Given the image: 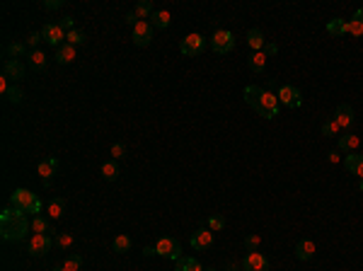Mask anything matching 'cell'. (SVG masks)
Segmentation results:
<instances>
[{"label": "cell", "instance_id": "1", "mask_svg": "<svg viewBox=\"0 0 363 271\" xmlns=\"http://www.w3.org/2000/svg\"><path fill=\"white\" fill-rule=\"evenodd\" d=\"M32 223L27 221V213L17 211V208H5L0 213V235L5 242H17L24 240L29 232Z\"/></svg>", "mask_w": 363, "mask_h": 271}, {"label": "cell", "instance_id": "2", "mask_svg": "<svg viewBox=\"0 0 363 271\" xmlns=\"http://www.w3.org/2000/svg\"><path fill=\"white\" fill-rule=\"evenodd\" d=\"M245 102L252 107L259 116L264 119H274L276 114H279V97L271 95L269 90H262V87H257V85H250V87H245Z\"/></svg>", "mask_w": 363, "mask_h": 271}, {"label": "cell", "instance_id": "3", "mask_svg": "<svg viewBox=\"0 0 363 271\" xmlns=\"http://www.w3.org/2000/svg\"><path fill=\"white\" fill-rule=\"evenodd\" d=\"M10 203H12V208H17L22 213H32V216H37L41 211V201L29 189H15L10 196Z\"/></svg>", "mask_w": 363, "mask_h": 271}, {"label": "cell", "instance_id": "4", "mask_svg": "<svg viewBox=\"0 0 363 271\" xmlns=\"http://www.w3.org/2000/svg\"><path fill=\"white\" fill-rule=\"evenodd\" d=\"M203 49H206V37L196 34V32H194V34H187L179 44V51L184 56H199V53H203Z\"/></svg>", "mask_w": 363, "mask_h": 271}, {"label": "cell", "instance_id": "5", "mask_svg": "<svg viewBox=\"0 0 363 271\" xmlns=\"http://www.w3.org/2000/svg\"><path fill=\"white\" fill-rule=\"evenodd\" d=\"M276 97H279V104L283 107H291V109H298L302 104V95L298 87H293V85H281L279 92H276Z\"/></svg>", "mask_w": 363, "mask_h": 271}, {"label": "cell", "instance_id": "6", "mask_svg": "<svg viewBox=\"0 0 363 271\" xmlns=\"http://www.w3.org/2000/svg\"><path fill=\"white\" fill-rule=\"evenodd\" d=\"M155 252L165 257V259H179L182 257V245L174 237H160V240L155 242Z\"/></svg>", "mask_w": 363, "mask_h": 271}, {"label": "cell", "instance_id": "7", "mask_svg": "<svg viewBox=\"0 0 363 271\" xmlns=\"http://www.w3.org/2000/svg\"><path fill=\"white\" fill-rule=\"evenodd\" d=\"M211 49L216 53H230L235 49V37H232V32L228 29H218L216 34L211 37Z\"/></svg>", "mask_w": 363, "mask_h": 271}, {"label": "cell", "instance_id": "8", "mask_svg": "<svg viewBox=\"0 0 363 271\" xmlns=\"http://www.w3.org/2000/svg\"><path fill=\"white\" fill-rule=\"evenodd\" d=\"M41 37H44V41H49L51 46H63L66 44V37H68V32L60 29L58 22H49V24H44L41 27Z\"/></svg>", "mask_w": 363, "mask_h": 271}, {"label": "cell", "instance_id": "9", "mask_svg": "<svg viewBox=\"0 0 363 271\" xmlns=\"http://www.w3.org/2000/svg\"><path fill=\"white\" fill-rule=\"evenodd\" d=\"M153 41V24L148 20H138L133 24V44L136 46H148Z\"/></svg>", "mask_w": 363, "mask_h": 271}, {"label": "cell", "instance_id": "10", "mask_svg": "<svg viewBox=\"0 0 363 271\" xmlns=\"http://www.w3.org/2000/svg\"><path fill=\"white\" fill-rule=\"evenodd\" d=\"M242 269L245 271H269V259L264 257L262 252H250L245 261H242Z\"/></svg>", "mask_w": 363, "mask_h": 271}, {"label": "cell", "instance_id": "11", "mask_svg": "<svg viewBox=\"0 0 363 271\" xmlns=\"http://www.w3.org/2000/svg\"><path fill=\"white\" fill-rule=\"evenodd\" d=\"M51 247H53V237L51 235H34L29 242V252L34 257H44L46 252H51Z\"/></svg>", "mask_w": 363, "mask_h": 271}, {"label": "cell", "instance_id": "12", "mask_svg": "<svg viewBox=\"0 0 363 271\" xmlns=\"http://www.w3.org/2000/svg\"><path fill=\"white\" fill-rule=\"evenodd\" d=\"M211 245H213L211 228H199V230L192 235V247L194 250H208Z\"/></svg>", "mask_w": 363, "mask_h": 271}, {"label": "cell", "instance_id": "13", "mask_svg": "<svg viewBox=\"0 0 363 271\" xmlns=\"http://www.w3.org/2000/svg\"><path fill=\"white\" fill-rule=\"evenodd\" d=\"M3 78H8V80L17 82L24 78V66H22L20 61H5L3 63Z\"/></svg>", "mask_w": 363, "mask_h": 271}, {"label": "cell", "instance_id": "14", "mask_svg": "<svg viewBox=\"0 0 363 271\" xmlns=\"http://www.w3.org/2000/svg\"><path fill=\"white\" fill-rule=\"evenodd\" d=\"M334 121L339 124V129H351L353 126V109L349 107V104H339L337 107V111H334Z\"/></svg>", "mask_w": 363, "mask_h": 271}, {"label": "cell", "instance_id": "15", "mask_svg": "<svg viewBox=\"0 0 363 271\" xmlns=\"http://www.w3.org/2000/svg\"><path fill=\"white\" fill-rule=\"evenodd\" d=\"M295 257L300 261H310L315 257V242L313 240H300L295 245Z\"/></svg>", "mask_w": 363, "mask_h": 271}, {"label": "cell", "instance_id": "16", "mask_svg": "<svg viewBox=\"0 0 363 271\" xmlns=\"http://www.w3.org/2000/svg\"><path fill=\"white\" fill-rule=\"evenodd\" d=\"M56 170H58V160L56 158H49V160L39 162V167H37V172H39V177L44 182H49L53 174H56Z\"/></svg>", "mask_w": 363, "mask_h": 271}, {"label": "cell", "instance_id": "17", "mask_svg": "<svg viewBox=\"0 0 363 271\" xmlns=\"http://www.w3.org/2000/svg\"><path fill=\"white\" fill-rule=\"evenodd\" d=\"M344 167L351 172V174H358L363 179V155H346V158H344Z\"/></svg>", "mask_w": 363, "mask_h": 271}, {"label": "cell", "instance_id": "18", "mask_svg": "<svg viewBox=\"0 0 363 271\" xmlns=\"http://www.w3.org/2000/svg\"><path fill=\"white\" fill-rule=\"evenodd\" d=\"M56 61H58L60 66H66V63H73L75 61V46H71L68 41L56 49Z\"/></svg>", "mask_w": 363, "mask_h": 271}, {"label": "cell", "instance_id": "19", "mask_svg": "<svg viewBox=\"0 0 363 271\" xmlns=\"http://www.w3.org/2000/svg\"><path fill=\"white\" fill-rule=\"evenodd\" d=\"M170 12L167 10H155L153 12V17H150V24H153V29H167L170 27Z\"/></svg>", "mask_w": 363, "mask_h": 271}, {"label": "cell", "instance_id": "20", "mask_svg": "<svg viewBox=\"0 0 363 271\" xmlns=\"http://www.w3.org/2000/svg\"><path fill=\"white\" fill-rule=\"evenodd\" d=\"M174 271H203V266L194 257H179L174 261Z\"/></svg>", "mask_w": 363, "mask_h": 271}, {"label": "cell", "instance_id": "21", "mask_svg": "<svg viewBox=\"0 0 363 271\" xmlns=\"http://www.w3.org/2000/svg\"><path fill=\"white\" fill-rule=\"evenodd\" d=\"M153 12L155 10H153L150 0H138V3H136V8H133V15H136L138 20H150Z\"/></svg>", "mask_w": 363, "mask_h": 271}, {"label": "cell", "instance_id": "22", "mask_svg": "<svg viewBox=\"0 0 363 271\" xmlns=\"http://www.w3.org/2000/svg\"><path fill=\"white\" fill-rule=\"evenodd\" d=\"M358 143H361V138H358L356 133H344V136H339V150H344V153L356 150Z\"/></svg>", "mask_w": 363, "mask_h": 271}, {"label": "cell", "instance_id": "23", "mask_svg": "<svg viewBox=\"0 0 363 271\" xmlns=\"http://www.w3.org/2000/svg\"><path fill=\"white\" fill-rule=\"evenodd\" d=\"M63 211H66V201L63 199H51L49 203H46V213H49V218H53V221H58L60 216H63Z\"/></svg>", "mask_w": 363, "mask_h": 271}, {"label": "cell", "instance_id": "24", "mask_svg": "<svg viewBox=\"0 0 363 271\" xmlns=\"http://www.w3.org/2000/svg\"><path fill=\"white\" fill-rule=\"evenodd\" d=\"M247 66H250L252 73H264V68H266V53H262V51L252 53L250 61H247Z\"/></svg>", "mask_w": 363, "mask_h": 271}, {"label": "cell", "instance_id": "25", "mask_svg": "<svg viewBox=\"0 0 363 271\" xmlns=\"http://www.w3.org/2000/svg\"><path fill=\"white\" fill-rule=\"evenodd\" d=\"M46 63H49V61H46V53H44V51H29V66L32 68H34V71H46Z\"/></svg>", "mask_w": 363, "mask_h": 271}, {"label": "cell", "instance_id": "26", "mask_svg": "<svg viewBox=\"0 0 363 271\" xmlns=\"http://www.w3.org/2000/svg\"><path fill=\"white\" fill-rule=\"evenodd\" d=\"M264 44H266V39H264V34L259 29H252L250 34H247V46H250V49H254V53L262 49Z\"/></svg>", "mask_w": 363, "mask_h": 271}, {"label": "cell", "instance_id": "27", "mask_svg": "<svg viewBox=\"0 0 363 271\" xmlns=\"http://www.w3.org/2000/svg\"><path fill=\"white\" fill-rule=\"evenodd\" d=\"M5 53H8V61H17L20 56L27 53V44H17V41H15V44H8V46H5Z\"/></svg>", "mask_w": 363, "mask_h": 271}, {"label": "cell", "instance_id": "28", "mask_svg": "<svg viewBox=\"0 0 363 271\" xmlns=\"http://www.w3.org/2000/svg\"><path fill=\"white\" fill-rule=\"evenodd\" d=\"M102 177H104L107 182H114L116 177H119V165H116L114 160L104 162V165H102Z\"/></svg>", "mask_w": 363, "mask_h": 271}, {"label": "cell", "instance_id": "29", "mask_svg": "<svg viewBox=\"0 0 363 271\" xmlns=\"http://www.w3.org/2000/svg\"><path fill=\"white\" fill-rule=\"evenodd\" d=\"M32 230H34V235H49V221L44 216H34L32 218Z\"/></svg>", "mask_w": 363, "mask_h": 271}, {"label": "cell", "instance_id": "30", "mask_svg": "<svg viewBox=\"0 0 363 271\" xmlns=\"http://www.w3.org/2000/svg\"><path fill=\"white\" fill-rule=\"evenodd\" d=\"M111 247H114V252L124 254V252L131 250V237H129V235H116V237H114V245H111Z\"/></svg>", "mask_w": 363, "mask_h": 271}, {"label": "cell", "instance_id": "31", "mask_svg": "<svg viewBox=\"0 0 363 271\" xmlns=\"http://www.w3.org/2000/svg\"><path fill=\"white\" fill-rule=\"evenodd\" d=\"M53 247H58V250H68V247H73V235L71 232H58V235L53 237Z\"/></svg>", "mask_w": 363, "mask_h": 271}, {"label": "cell", "instance_id": "32", "mask_svg": "<svg viewBox=\"0 0 363 271\" xmlns=\"http://www.w3.org/2000/svg\"><path fill=\"white\" fill-rule=\"evenodd\" d=\"M327 32H329L332 37H342V34H346V22L344 20H332L329 24H327Z\"/></svg>", "mask_w": 363, "mask_h": 271}, {"label": "cell", "instance_id": "33", "mask_svg": "<svg viewBox=\"0 0 363 271\" xmlns=\"http://www.w3.org/2000/svg\"><path fill=\"white\" fill-rule=\"evenodd\" d=\"M80 266H82V257H80V254H71L68 259L63 261V269H66V271H80Z\"/></svg>", "mask_w": 363, "mask_h": 271}, {"label": "cell", "instance_id": "34", "mask_svg": "<svg viewBox=\"0 0 363 271\" xmlns=\"http://www.w3.org/2000/svg\"><path fill=\"white\" fill-rule=\"evenodd\" d=\"M66 41H68L71 46H80V44H85V34H82L80 29H73V32H68Z\"/></svg>", "mask_w": 363, "mask_h": 271}, {"label": "cell", "instance_id": "35", "mask_svg": "<svg viewBox=\"0 0 363 271\" xmlns=\"http://www.w3.org/2000/svg\"><path fill=\"white\" fill-rule=\"evenodd\" d=\"M339 131H342V129H339V124H337L334 119H329V121H324V124H322V133H324V136H339Z\"/></svg>", "mask_w": 363, "mask_h": 271}, {"label": "cell", "instance_id": "36", "mask_svg": "<svg viewBox=\"0 0 363 271\" xmlns=\"http://www.w3.org/2000/svg\"><path fill=\"white\" fill-rule=\"evenodd\" d=\"M5 97H8V102H12V104H20V102L24 100V92H22L20 87H15V85H12L10 90H8V95H5Z\"/></svg>", "mask_w": 363, "mask_h": 271}, {"label": "cell", "instance_id": "37", "mask_svg": "<svg viewBox=\"0 0 363 271\" xmlns=\"http://www.w3.org/2000/svg\"><path fill=\"white\" fill-rule=\"evenodd\" d=\"M346 32L349 34H353V37H363V24L356 20H349L346 22Z\"/></svg>", "mask_w": 363, "mask_h": 271}, {"label": "cell", "instance_id": "38", "mask_svg": "<svg viewBox=\"0 0 363 271\" xmlns=\"http://www.w3.org/2000/svg\"><path fill=\"white\" fill-rule=\"evenodd\" d=\"M259 242H262V237H259V235H247V237H245V247H247L250 252H257Z\"/></svg>", "mask_w": 363, "mask_h": 271}, {"label": "cell", "instance_id": "39", "mask_svg": "<svg viewBox=\"0 0 363 271\" xmlns=\"http://www.w3.org/2000/svg\"><path fill=\"white\" fill-rule=\"evenodd\" d=\"M41 39H44V37H41V32H34V34H29V37H27V41H24V44H27V49L37 51V46H39Z\"/></svg>", "mask_w": 363, "mask_h": 271}, {"label": "cell", "instance_id": "40", "mask_svg": "<svg viewBox=\"0 0 363 271\" xmlns=\"http://www.w3.org/2000/svg\"><path fill=\"white\" fill-rule=\"evenodd\" d=\"M111 158H114V160L126 158V145H124V143H114V145H111Z\"/></svg>", "mask_w": 363, "mask_h": 271}, {"label": "cell", "instance_id": "41", "mask_svg": "<svg viewBox=\"0 0 363 271\" xmlns=\"http://www.w3.org/2000/svg\"><path fill=\"white\" fill-rule=\"evenodd\" d=\"M223 225H225V218H223V216H211V218H208V228H211V230H221Z\"/></svg>", "mask_w": 363, "mask_h": 271}, {"label": "cell", "instance_id": "42", "mask_svg": "<svg viewBox=\"0 0 363 271\" xmlns=\"http://www.w3.org/2000/svg\"><path fill=\"white\" fill-rule=\"evenodd\" d=\"M58 24H60V29H63V32H73V29H75V20H73V17H63Z\"/></svg>", "mask_w": 363, "mask_h": 271}, {"label": "cell", "instance_id": "43", "mask_svg": "<svg viewBox=\"0 0 363 271\" xmlns=\"http://www.w3.org/2000/svg\"><path fill=\"white\" fill-rule=\"evenodd\" d=\"M44 8H46V10H58V8H63V0H46Z\"/></svg>", "mask_w": 363, "mask_h": 271}, {"label": "cell", "instance_id": "44", "mask_svg": "<svg viewBox=\"0 0 363 271\" xmlns=\"http://www.w3.org/2000/svg\"><path fill=\"white\" fill-rule=\"evenodd\" d=\"M8 90H10V80H8V78H0V92L8 95Z\"/></svg>", "mask_w": 363, "mask_h": 271}, {"label": "cell", "instance_id": "45", "mask_svg": "<svg viewBox=\"0 0 363 271\" xmlns=\"http://www.w3.org/2000/svg\"><path fill=\"white\" fill-rule=\"evenodd\" d=\"M351 20H356V22H361V24H363V8H361V10H356V12H353V17H351Z\"/></svg>", "mask_w": 363, "mask_h": 271}, {"label": "cell", "instance_id": "46", "mask_svg": "<svg viewBox=\"0 0 363 271\" xmlns=\"http://www.w3.org/2000/svg\"><path fill=\"white\" fill-rule=\"evenodd\" d=\"M143 254H145V257H155L158 252H155V247H145V250H143Z\"/></svg>", "mask_w": 363, "mask_h": 271}, {"label": "cell", "instance_id": "47", "mask_svg": "<svg viewBox=\"0 0 363 271\" xmlns=\"http://www.w3.org/2000/svg\"><path fill=\"white\" fill-rule=\"evenodd\" d=\"M126 22H129V24H136V22H138V17H136L133 12H129V15H126Z\"/></svg>", "mask_w": 363, "mask_h": 271}, {"label": "cell", "instance_id": "48", "mask_svg": "<svg viewBox=\"0 0 363 271\" xmlns=\"http://www.w3.org/2000/svg\"><path fill=\"white\" fill-rule=\"evenodd\" d=\"M329 162H339V150H332V153H329Z\"/></svg>", "mask_w": 363, "mask_h": 271}, {"label": "cell", "instance_id": "49", "mask_svg": "<svg viewBox=\"0 0 363 271\" xmlns=\"http://www.w3.org/2000/svg\"><path fill=\"white\" fill-rule=\"evenodd\" d=\"M276 46H274V44H266V53H269V56H274V53H276Z\"/></svg>", "mask_w": 363, "mask_h": 271}, {"label": "cell", "instance_id": "50", "mask_svg": "<svg viewBox=\"0 0 363 271\" xmlns=\"http://www.w3.org/2000/svg\"><path fill=\"white\" fill-rule=\"evenodd\" d=\"M53 271H66V269H63V266H58V269H53Z\"/></svg>", "mask_w": 363, "mask_h": 271}, {"label": "cell", "instance_id": "51", "mask_svg": "<svg viewBox=\"0 0 363 271\" xmlns=\"http://www.w3.org/2000/svg\"><path fill=\"white\" fill-rule=\"evenodd\" d=\"M203 271H216V269H203Z\"/></svg>", "mask_w": 363, "mask_h": 271}, {"label": "cell", "instance_id": "52", "mask_svg": "<svg viewBox=\"0 0 363 271\" xmlns=\"http://www.w3.org/2000/svg\"><path fill=\"white\" fill-rule=\"evenodd\" d=\"M361 191H363V179H361Z\"/></svg>", "mask_w": 363, "mask_h": 271}]
</instances>
